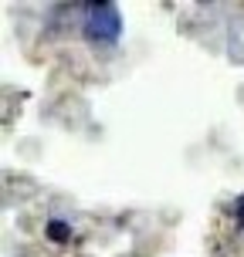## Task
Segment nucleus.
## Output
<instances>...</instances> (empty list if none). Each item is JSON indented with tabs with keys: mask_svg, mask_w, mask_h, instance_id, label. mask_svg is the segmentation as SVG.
Wrapping results in <instances>:
<instances>
[{
	"mask_svg": "<svg viewBox=\"0 0 244 257\" xmlns=\"http://www.w3.org/2000/svg\"><path fill=\"white\" fill-rule=\"evenodd\" d=\"M122 31V17H119L116 4H92L89 7V21H85V34L89 41L99 44H112Z\"/></svg>",
	"mask_w": 244,
	"mask_h": 257,
	"instance_id": "f257e3e1",
	"label": "nucleus"
},
{
	"mask_svg": "<svg viewBox=\"0 0 244 257\" xmlns=\"http://www.w3.org/2000/svg\"><path fill=\"white\" fill-rule=\"evenodd\" d=\"M48 237H51L54 244H68V240H71V227H68L64 220H51V223H48Z\"/></svg>",
	"mask_w": 244,
	"mask_h": 257,
	"instance_id": "f03ea898",
	"label": "nucleus"
},
{
	"mask_svg": "<svg viewBox=\"0 0 244 257\" xmlns=\"http://www.w3.org/2000/svg\"><path fill=\"white\" fill-rule=\"evenodd\" d=\"M234 210H237V220H241V223H244V196H241V200H237V206H234Z\"/></svg>",
	"mask_w": 244,
	"mask_h": 257,
	"instance_id": "7ed1b4c3",
	"label": "nucleus"
}]
</instances>
